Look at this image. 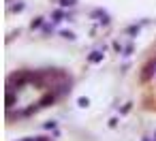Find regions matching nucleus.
I'll return each mask as SVG.
<instances>
[{"mask_svg":"<svg viewBox=\"0 0 156 141\" xmlns=\"http://www.w3.org/2000/svg\"><path fill=\"white\" fill-rule=\"evenodd\" d=\"M41 24H43V17H36V19L30 21V28H32V30H34V28H41Z\"/></svg>","mask_w":156,"mask_h":141,"instance_id":"obj_2","label":"nucleus"},{"mask_svg":"<svg viewBox=\"0 0 156 141\" xmlns=\"http://www.w3.org/2000/svg\"><path fill=\"white\" fill-rule=\"evenodd\" d=\"M60 36H62V39H69V41H75V34H73V32H69V30L60 32Z\"/></svg>","mask_w":156,"mask_h":141,"instance_id":"obj_5","label":"nucleus"},{"mask_svg":"<svg viewBox=\"0 0 156 141\" xmlns=\"http://www.w3.org/2000/svg\"><path fill=\"white\" fill-rule=\"evenodd\" d=\"M62 17H66V13H64V11H54V21H60Z\"/></svg>","mask_w":156,"mask_h":141,"instance_id":"obj_6","label":"nucleus"},{"mask_svg":"<svg viewBox=\"0 0 156 141\" xmlns=\"http://www.w3.org/2000/svg\"><path fill=\"white\" fill-rule=\"evenodd\" d=\"M47 103H54V94H47V96H45V99H43V101H41L39 105H41V107H45Z\"/></svg>","mask_w":156,"mask_h":141,"instance_id":"obj_4","label":"nucleus"},{"mask_svg":"<svg viewBox=\"0 0 156 141\" xmlns=\"http://www.w3.org/2000/svg\"><path fill=\"white\" fill-rule=\"evenodd\" d=\"M13 11H15V13L24 11V2H17V5H13Z\"/></svg>","mask_w":156,"mask_h":141,"instance_id":"obj_9","label":"nucleus"},{"mask_svg":"<svg viewBox=\"0 0 156 141\" xmlns=\"http://www.w3.org/2000/svg\"><path fill=\"white\" fill-rule=\"evenodd\" d=\"M45 128H56V122H54V120H51V122H47V124H45Z\"/></svg>","mask_w":156,"mask_h":141,"instance_id":"obj_11","label":"nucleus"},{"mask_svg":"<svg viewBox=\"0 0 156 141\" xmlns=\"http://www.w3.org/2000/svg\"><path fill=\"white\" fill-rule=\"evenodd\" d=\"M139 30H141L139 26H130V28H128L126 32H128V34H133V36H135V34H139Z\"/></svg>","mask_w":156,"mask_h":141,"instance_id":"obj_7","label":"nucleus"},{"mask_svg":"<svg viewBox=\"0 0 156 141\" xmlns=\"http://www.w3.org/2000/svg\"><path fill=\"white\" fill-rule=\"evenodd\" d=\"M88 62H90V64H98V62H103V52H92L90 56H88Z\"/></svg>","mask_w":156,"mask_h":141,"instance_id":"obj_1","label":"nucleus"},{"mask_svg":"<svg viewBox=\"0 0 156 141\" xmlns=\"http://www.w3.org/2000/svg\"><path fill=\"white\" fill-rule=\"evenodd\" d=\"M75 5H77V0H60V7H64V9L66 7H75Z\"/></svg>","mask_w":156,"mask_h":141,"instance_id":"obj_3","label":"nucleus"},{"mask_svg":"<svg viewBox=\"0 0 156 141\" xmlns=\"http://www.w3.org/2000/svg\"><path fill=\"white\" fill-rule=\"evenodd\" d=\"M77 105H79V107H88V105H90V101H88V99H83V96H81V99L77 101Z\"/></svg>","mask_w":156,"mask_h":141,"instance_id":"obj_8","label":"nucleus"},{"mask_svg":"<svg viewBox=\"0 0 156 141\" xmlns=\"http://www.w3.org/2000/svg\"><path fill=\"white\" fill-rule=\"evenodd\" d=\"M114 49H116V52H122V45H120L118 41H114Z\"/></svg>","mask_w":156,"mask_h":141,"instance_id":"obj_10","label":"nucleus"}]
</instances>
